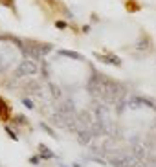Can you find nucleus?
<instances>
[{
  "instance_id": "1",
  "label": "nucleus",
  "mask_w": 156,
  "mask_h": 167,
  "mask_svg": "<svg viewBox=\"0 0 156 167\" xmlns=\"http://www.w3.org/2000/svg\"><path fill=\"white\" fill-rule=\"evenodd\" d=\"M20 48H22V53H24L28 59H31V61H35V59H42V57L51 50V46H48V44L40 46V44H35V42H28L26 46L22 44Z\"/></svg>"
},
{
  "instance_id": "2",
  "label": "nucleus",
  "mask_w": 156,
  "mask_h": 167,
  "mask_svg": "<svg viewBox=\"0 0 156 167\" xmlns=\"http://www.w3.org/2000/svg\"><path fill=\"white\" fill-rule=\"evenodd\" d=\"M39 72V64L31 59H24L17 70V77H22V75H35Z\"/></svg>"
},
{
  "instance_id": "3",
  "label": "nucleus",
  "mask_w": 156,
  "mask_h": 167,
  "mask_svg": "<svg viewBox=\"0 0 156 167\" xmlns=\"http://www.w3.org/2000/svg\"><path fill=\"white\" fill-rule=\"evenodd\" d=\"M26 92L28 94H31V96H42V86L39 85V83H35V81H29V83H26Z\"/></svg>"
},
{
  "instance_id": "4",
  "label": "nucleus",
  "mask_w": 156,
  "mask_h": 167,
  "mask_svg": "<svg viewBox=\"0 0 156 167\" xmlns=\"http://www.w3.org/2000/svg\"><path fill=\"white\" fill-rule=\"evenodd\" d=\"M96 136L90 132V131H83V132H77V140H79V143H83V145H88V143H92V140H94Z\"/></svg>"
},
{
  "instance_id": "5",
  "label": "nucleus",
  "mask_w": 156,
  "mask_h": 167,
  "mask_svg": "<svg viewBox=\"0 0 156 167\" xmlns=\"http://www.w3.org/2000/svg\"><path fill=\"white\" fill-rule=\"evenodd\" d=\"M59 53H61L63 57H70V59H75V61H83V55L75 53V51H68V50H61Z\"/></svg>"
},
{
  "instance_id": "6",
  "label": "nucleus",
  "mask_w": 156,
  "mask_h": 167,
  "mask_svg": "<svg viewBox=\"0 0 156 167\" xmlns=\"http://www.w3.org/2000/svg\"><path fill=\"white\" fill-rule=\"evenodd\" d=\"M39 154H40V158H46V160L53 158V153H51V151H48V147H46V145H39Z\"/></svg>"
},
{
  "instance_id": "7",
  "label": "nucleus",
  "mask_w": 156,
  "mask_h": 167,
  "mask_svg": "<svg viewBox=\"0 0 156 167\" xmlns=\"http://www.w3.org/2000/svg\"><path fill=\"white\" fill-rule=\"evenodd\" d=\"M101 61H105V63H114V64H121V61L114 55V57H99Z\"/></svg>"
},
{
  "instance_id": "8",
  "label": "nucleus",
  "mask_w": 156,
  "mask_h": 167,
  "mask_svg": "<svg viewBox=\"0 0 156 167\" xmlns=\"http://www.w3.org/2000/svg\"><path fill=\"white\" fill-rule=\"evenodd\" d=\"M50 88H51V96H55V97H61V90H59V86H55V85H51Z\"/></svg>"
},
{
  "instance_id": "9",
  "label": "nucleus",
  "mask_w": 156,
  "mask_h": 167,
  "mask_svg": "<svg viewBox=\"0 0 156 167\" xmlns=\"http://www.w3.org/2000/svg\"><path fill=\"white\" fill-rule=\"evenodd\" d=\"M40 129H44V131H46V132H48V134H50L51 138H55V132H53V131H51V129H50V127H48L46 123H40Z\"/></svg>"
},
{
  "instance_id": "10",
  "label": "nucleus",
  "mask_w": 156,
  "mask_h": 167,
  "mask_svg": "<svg viewBox=\"0 0 156 167\" xmlns=\"http://www.w3.org/2000/svg\"><path fill=\"white\" fill-rule=\"evenodd\" d=\"M24 105H26V107H28V108H33V103H31V101H29V99H24Z\"/></svg>"
},
{
  "instance_id": "11",
  "label": "nucleus",
  "mask_w": 156,
  "mask_h": 167,
  "mask_svg": "<svg viewBox=\"0 0 156 167\" xmlns=\"http://www.w3.org/2000/svg\"><path fill=\"white\" fill-rule=\"evenodd\" d=\"M6 132H7V134H9V138H13V140H17V136H15V134H13V131H11V129H6Z\"/></svg>"
},
{
  "instance_id": "12",
  "label": "nucleus",
  "mask_w": 156,
  "mask_h": 167,
  "mask_svg": "<svg viewBox=\"0 0 156 167\" xmlns=\"http://www.w3.org/2000/svg\"><path fill=\"white\" fill-rule=\"evenodd\" d=\"M55 24H57V28H66V24H64V22H63V20H57V22H55Z\"/></svg>"
},
{
  "instance_id": "13",
  "label": "nucleus",
  "mask_w": 156,
  "mask_h": 167,
  "mask_svg": "<svg viewBox=\"0 0 156 167\" xmlns=\"http://www.w3.org/2000/svg\"><path fill=\"white\" fill-rule=\"evenodd\" d=\"M29 162H31V164H39V158H37V156H33V158H31Z\"/></svg>"
}]
</instances>
